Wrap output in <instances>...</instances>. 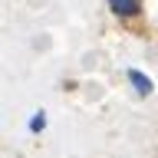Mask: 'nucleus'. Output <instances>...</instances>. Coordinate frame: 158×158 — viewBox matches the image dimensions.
I'll return each mask as SVG.
<instances>
[{
  "label": "nucleus",
  "instance_id": "3",
  "mask_svg": "<svg viewBox=\"0 0 158 158\" xmlns=\"http://www.w3.org/2000/svg\"><path fill=\"white\" fill-rule=\"evenodd\" d=\"M43 128H46V112H43V109H40L36 115L30 118V132H43Z\"/></svg>",
  "mask_w": 158,
  "mask_h": 158
},
{
  "label": "nucleus",
  "instance_id": "1",
  "mask_svg": "<svg viewBox=\"0 0 158 158\" xmlns=\"http://www.w3.org/2000/svg\"><path fill=\"white\" fill-rule=\"evenodd\" d=\"M106 3L118 20H135L142 13V0H106Z\"/></svg>",
  "mask_w": 158,
  "mask_h": 158
},
{
  "label": "nucleus",
  "instance_id": "2",
  "mask_svg": "<svg viewBox=\"0 0 158 158\" xmlns=\"http://www.w3.org/2000/svg\"><path fill=\"white\" fill-rule=\"evenodd\" d=\"M125 76H128V82H132V89L138 92V99H148V96H152V82H148V76L142 73V69H128Z\"/></svg>",
  "mask_w": 158,
  "mask_h": 158
}]
</instances>
